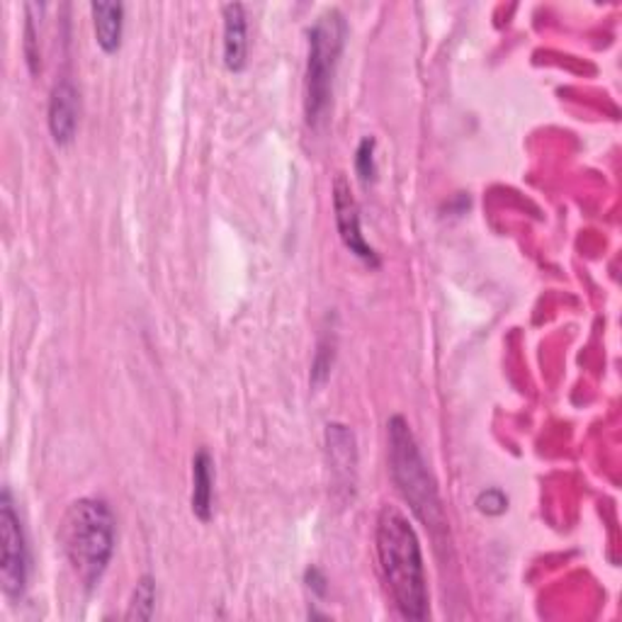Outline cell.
I'll use <instances>...</instances> for the list:
<instances>
[{
  "instance_id": "13",
  "label": "cell",
  "mask_w": 622,
  "mask_h": 622,
  "mask_svg": "<svg viewBox=\"0 0 622 622\" xmlns=\"http://www.w3.org/2000/svg\"><path fill=\"white\" fill-rule=\"evenodd\" d=\"M154 608H156V581L154 576L147 574L137 581L135 593H131L127 620H149L154 615Z\"/></svg>"
},
{
  "instance_id": "2",
  "label": "cell",
  "mask_w": 622,
  "mask_h": 622,
  "mask_svg": "<svg viewBox=\"0 0 622 622\" xmlns=\"http://www.w3.org/2000/svg\"><path fill=\"white\" fill-rule=\"evenodd\" d=\"M115 513L102 498H78L63 513L61 547L81 584L96 589L115 554Z\"/></svg>"
},
{
  "instance_id": "15",
  "label": "cell",
  "mask_w": 622,
  "mask_h": 622,
  "mask_svg": "<svg viewBox=\"0 0 622 622\" xmlns=\"http://www.w3.org/2000/svg\"><path fill=\"white\" fill-rule=\"evenodd\" d=\"M476 509L486 515H501L509 509V498L501 488H486V492L476 496Z\"/></svg>"
},
{
  "instance_id": "16",
  "label": "cell",
  "mask_w": 622,
  "mask_h": 622,
  "mask_svg": "<svg viewBox=\"0 0 622 622\" xmlns=\"http://www.w3.org/2000/svg\"><path fill=\"white\" fill-rule=\"evenodd\" d=\"M307 581H309V589H312L316 595H324V593H326V579H324V574L319 572V569H309V572H307Z\"/></svg>"
},
{
  "instance_id": "9",
  "label": "cell",
  "mask_w": 622,
  "mask_h": 622,
  "mask_svg": "<svg viewBox=\"0 0 622 622\" xmlns=\"http://www.w3.org/2000/svg\"><path fill=\"white\" fill-rule=\"evenodd\" d=\"M326 447H328L330 467H334L336 480L346 488L353 486L355 484V465H357L353 431L348 426H343V423H328Z\"/></svg>"
},
{
  "instance_id": "6",
  "label": "cell",
  "mask_w": 622,
  "mask_h": 622,
  "mask_svg": "<svg viewBox=\"0 0 622 622\" xmlns=\"http://www.w3.org/2000/svg\"><path fill=\"white\" fill-rule=\"evenodd\" d=\"M334 215H336V229L343 246H346L351 254L363 260L365 266L369 268H379V256L375 246L367 241L365 234H363V219H361V207H357L353 190H351V182L348 178L338 174L334 180Z\"/></svg>"
},
{
  "instance_id": "7",
  "label": "cell",
  "mask_w": 622,
  "mask_h": 622,
  "mask_svg": "<svg viewBox=\"0 0 622 622\" xmlns=\"http://www.w3.org/2000/svg\"><path fill=\"white\" fill-rule=\"evenodd\" d=\"M78 115H81L78 90L69 78H61V81L51 88L49 112H47L51 139H55L57 147H69V144L76 139Z\"/></svg>"
},
{
  "instance_id": "14",
  "label": "cell",
  "mask_w": 622,
  "mask_h": 622,
  "mask_svg": "<svg viewBox=\"0 0 622 622\" xmlns=\"http://www.w3.org/2000/svg\"><path fill=\"white\" fill-rule=\"evenodd\" d=\"M377 141L373 137H365L355 149V174L363 185L377 180V161H375Z\"/></svg>"
},
{
  "instance_id": "3",
  "label": "cell",
  "mask_w": 622,
  "mask_h": 622,
  "mask_svg": "<svg viewBox=\"0 0 622 622\" xmlns=\"http://www.w3.org/2000/svg\"><path fill=\"white\" fill-rule=\"evenodd\" d=\"M387 443H389V474L399 488L404 501L416 513V519L431 527L433 533H445L447 521L441 504L438 484L423 460L421 447L414 438L412 426L404 416H392L387 421Z\"/></svg>"
},
{
  "instance_id": "1",
  "label": "cell",
  "mask_w": 622,
  "mask_h": 622,
  "mask_svg": "<svg viewBox=\"0 0 622 622\" xmlns=\"http://www.w3.org/2000/svg\"><path fill=\"white\" fill-rule=\"evenodd\" d=\"M377 562L392 603L402 618L421 622L431 615L428 574L414 523L399 509L385 504L375 525Z\"/></svg>"
},
{
  "instance_id": "4",
  "label": "cell",
  "mask_w": 622,
  "mask_h": 622,
  "mask_svg": "<svg viewBox=\"0 0 622 622\" xmlns=\"http://www.w3.org/2000/svg\"><path fill=\"white\" fill-rule=\"evenodd\" d=\"M346 37L348 24L338 8L324 10L309 30L307 76H304V115H307V125L312 129L322 127L326 119Z\"/></svg>"
},
{
  "instance_id": "10",
  "label": "cell",
  "mask_w": 622,
  "mask_h": 622,
  "mask_svg": "<svg viewBox=\"0 0 622 622\" xmlns=\"http://www.w3.org/2000/svg\"><path fill=\"white\" fill-rule=\"evenodd\" d=\"M192 513L207 523L211 519V511H215V460L207 453V450H197L192 457Z\"/></svg>"
},
{
  "instance_id": "12",
  "label": "cell",
  "mask_w": 622,
  "mask_h": 622,
  "mask_svg": "<svg viewBox=\"0 0 622 622\" xmlns=\"http://www.w3.org/2000/svg\"><path fill=\"white\" fill-rule=\"evenodd\" d=\"M47 10V6L42 3H30L24 6V12H28V20H24V59H28L30 66V73L37 76L42 71V49H39V30H37V22Z\"/></svg>"
},
{
  "instance_id": "11",
  "label": "cell",
  "mask_w": 622,
  "mask_h": 622,
  "mask_svg": "<svg viewBox=\"0 0 622 622\" xmlns=\"http://www.w3.org/2000/svg\"><path fill=\"white\" fill-rule=\"evenodd\" d=\"M96 42L105 55H115L122 47L125 34V3H90Z\"/></svg>"
},
{
  "instance_id": "8",
  "label": "cell",
  "mask_w": 622,
  "mask_h": 622,
  "mask_svg": "<svg viewBox=\"0 0 622 622\" xmlns=\"http://www.w3.org/2000/svg\"><path fill=\"white\" fill-rule=\"evenodd\" d=\"M224 18V66L231 73H241L248 61V22L241 3H227L221 8Z\"/></svg>"
},
{
  "instance_id": "5",
  "label": "cell",
  "mask_w": 622,
  "mask_h": 622,
  "mask_svg": "<svg viewBox=\"0 0 622 622\" xmlns=\"http://www.w3.org/2000/svg\"><path fill=\"white\" fill-rule=\"evenodd\" d=\"M0 581L10 601H20L30 581V547L20 515L6 486L0 494Z\"/></svg>"
}]
</instances>
